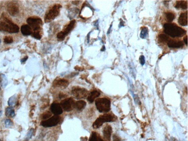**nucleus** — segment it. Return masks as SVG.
I'll return each instance as SVG.
<instances>
[{
    "label": "nucleus",
    "instance_id": "1",
    "mask_svg": "<svg viewBox=\"0 0 188 141\" xmlns=\"http://www.w3.org/2000/svg\"><path fill=\"white\" fill-rule=\"evenodd\" d=\"M164 32L172 38L181 37L186 34V31L174 23H166L164 25Z\"/></svg>",
    "mask_w": 188,
    "mask_h": 141
},
{
    "label": "nucleus",
    "instance_id": "2",
    "mask_svg": "<svg viewBox=\"0 0 188 141\" xmlns=\"http://www.w3.org/2000/svg\"><path fill=\"white\" fill-rule=\"evenodd\" d=\"M3 21H0V31L6 32L9 33H18L19 27L5 16H3Z\"/></svg>",
    "mask_w": 188,
    "mask_h": 141
},
{
    "label": "nucleus",
    "instance_id": "3",
    "mask_svg": "<svg viewBox=\"0 0 188 141\" xmlns=\"http://www.w3.org/2000/svg\"><path fill=\"white\" fill-rule=\"evenodd\" d=\"M95 105L97 110L101 113H106L111 110V102L107 99L99 98L96 99Z\"/></svg>",
    "mask_w": 188,
    "mask_h": 141
},
{
    "label": "nucleus",
    "instance_id": "4",
    "mask_svg": "<svg viewBox=\"0 0 188 141\" xmlns=\"http://www.w3.org/2000/svg\"><path fill=\"white\" fill-rule=\"evenodd\" d=\"M114 116L111 114H104L100 115L95 120L93 124L94 129H97L103 125L104 123L110 122L114 121L115 120Z\"/></svg>",
    "mask_w": 188,
    "mask_h": 141
},
{
    "label": "nucleus",
    "instance_id": "5",
    "mask_svg": "<svg viewBox=\"0 0 188 141\" xmlns=\"http://www.w3.org/2000/svg\"><path fill=\"white\" fill-rule=\"evenodd\" d=\"M61 7V6L59 4H56L53 6L46 14L45 17V22L47 23L54 20L58 16Z\"/></svg>",
    "mask_w": 188,
    "mask_h": 141
},
{
    "label": "nucleus",
    "instance_id": "6",
    "mask_svg": "<svg viewBox=\"0 0 188 141\" xmlns=\"http://www.w3.org/2000/svg\"><path fill=\"white\" fill-rule=\"evenodd\" d=\"M26 22L34 31H39L43 24L42 20L40 18L38 17H29L26 20Z\"/></svg>",
    "mask_w": 188,
    "mask_h": 141
},
{
    "label": "nucleus",
    "instance_id": "7",
    "mask_svg": "<svg viewBox=\"0 0 188 141\" xmlns=\"http://www.w3.org/2000/svg\"><path fill=\"white\" fill-rule=\"evenodd\" d=\"M72 93L74 97L77 99H85L89 95V92L86 89L79 87L72 89Z\"/></svg>",
    "mask_w": 188,
    "mask_h": 141
},
{
    "label": "nucleus",
    "instance_id": "8",
    "mask_svg": "<svg viewBox=\"0 0 188 141\" xmlns=\"http://www.w3.org/2000/svg\"><path fill=\"white\" fill-rule=\"evenodd\" d=\"M75 103L72 98H68L61 101L60 105L64 111L69 112L74 108Z\"/></svg>",
    "mask_w": 188,
    "mask_h": 141
},
{
    "label": "nucleus",
    "instance_id": "9",
    "mask_svg": "<svg viewBox=\"0 0 188 141\" xmlns=\"http://www.w3.org/2000/svg\"><path fill=\"white\" fill-rule=\"evenodd\" d=\"M60 118L58 115H54L46 121L41 122V125L45 127H49L57 125L60 122Z\"/></svg>",
    "mask_w": 188,
    "mask_h": 141
},
{
    "label": "nucleus",
    "instance_id": "10",
    "mask_svg": "<svg viewBox=\"0 0 188 141\" xmlns=\"http://www.w3.org/2000/svg\"><path fill=\"white\" fill-rule=\"evenodd\" d=\"M7 10L10 15L15 17L18 15L19 12V6L15 3H9L7 5Z\"/></svg>",
    "mask_w": 188,
    "mask_h": 141
},
{
    "label": "nucleus",
    "instance_id": "11",
    "mask_svg": "<svg viewBox=\"0 0 188 141\" xmlns=\"http://www.w3.org/2000/svg\"><path fill=\"white\" fill-rule=\"evenodd\" d=\"M50 110L52 113L55 115H60L63 112L61 107L59 103H53L50 107Z\"/></svg>",
    "mask_w": 188,
    "mask_h": 141
},
{
    "label": "nucleus",
    "instance_id": "12",
    "mask_svg": "<svg viewBox=\"0 0 188 141\" xmlns=\"http://www.w3.org/2000/svg\"><path fill=\"white\" fill-rule=\"evenodd\" d=\"M167 43L168 47L172 48H179L184 46V43L182 41H176L171 39Z\"/></svg>",
    "mask_w": 188,
    "mask_h": 141
},
{
    "label": "nucleus",
    "instance_id": "13",
    "mask_svg": "<svg viewBox=\"0 0 188 141\" xmlns=\"http://www.w3.org/2000/svg\"><path fill=\"white\" fill-rule=\"evenodd\" d=\"M112 128L111 126L107 125L104 128L103 134L104 137L106 140L110 141L112 133Z\"/></svg>",
    "mask_w": 188,
    "mask_h": 141
},
{
    "label": "nucleus",
    "instance_id": "14",
    "mask_svg": "<svg viewBox=\"0 0 188 141\" xmlns=\"http://www.w3.org/2000/svg\"><path fill=\"white\" fill-rule=\"evenodd\" d=\"M179 24L182 26H186L188 24V12L182 13L178 19Z\"/></svg>",
    "mask_w": 188,
    "mask_h": 141
},
{
    "label": "nucleus",
    "instance_id": "15",
    "mask_svg": "<svg viewBox=\"0 0 188 141\" xmlns=\"http://www.w3.org/2000/svg\"><path fill=\"white\" fill-rule=\"evenodd\" d=\"M21 31L22 34L24 36H29L32 34V29L28 25H24L21 26Z\"/></svg>",
    "mask_w": 188,
    "mask_h": 141
},
{
    "label": "nucleus",
    "instance_id": "16",
    "mask_svg": "<svg viewBox=\"0 0 188 141\" xmlns=\"http://www.w3.org/2000/svg\"><path fill=\"white\" fill-rule=\"evenodd\" d=\"M100 93L97 90H94L91 92L90 94H89L88 96V100L90 103H92L94 102L95 99L96 98L99 97L100 95Z\"/></svg>",
    "mask_w": 188,
    "mask_h": 141
},
{
    "label": "nucleus",
    "instance_id": "17",
    "mask_svg": "<svg viewBox=\"0 0 188 141\" xmlns=\"http://www.w3.org/2000/svg\"><path fill=\"white\" fill-rule=\"evenodd\" d=\"M75 24V20H73L71 21L69 24L66 26L64 30L62 31L66 36L73 29L74 27Z\"/></svg>",
    "mask_w": 188,
    "mask_h": 141
},
{
    "label": "nucleus",
    "instance_id": "18",
    "mask_svg": "<svg viewBox=\"0 0 188 141\" xmlns=\"http://www.w3.org/2000/svg\"><path fill=\"white\" fill-rule=\"evenodd\" d=\"M187 1H177L175 7L176 9L181 8L182 9L185 10L187 9Z\"/></svg>",
    "mask_w": 188,
    "mask_h": 141
},
{
    "label": "nucleus",
    "instance_id": "19",
    "mask_svg": "<svg viewBox=\"0 0 188 141\" xmlns=\"http://www.w3.org/2000/svg\"><path fill=\"white\" fill-rule=\"evenodd\" d=\"M69 84V81L65 79H59L54 82V85L58 87H66Z\"/></svg>",
    "mask_w": 188,
    "mask_h": 141
},
{
    "label": "nucleus",
    "instance_id": "20",
    "mask_svg": "<svg viewBox=\"0 0 188 141\" xmlns=\"http://www.w3.org/2000/svg\"><path fill=\"white\" fill-rule=\"evenodd\" d=\"M86 105V102L84 101H78L75 103L74 108L78 110H81L85 108Z\"/></svg>",
    "mask_w": 188,
    "mask_h": 141
},
{
    "label": "nucleus",
    "instance_id": "21",
    "mask_svg": "<svg viewBox=\"0 0 188 141\" xmlns=\"http://www.w3.org/2000/svg\"><path fill=\"white\" fill-rule=\"evenodd\" d=\"M8 84V80L4 74L0 73V84L3 88H5Z\"/></svg>",
    "mask_w": 188,
    "mask_h": 141
},
{
    "label": "nucleus",
    "instance_id": "22",
    "mask_svg": "<svg viewBox=\"0 0 188 141\" xmlns=\"http://www.w3.org/2000/svg\"><path fill=\"white\" fill-rule=\"evenodd\" d=\"M17 95L14 94L9 99L8 104L10 107H14L17 104Z\"/></svg>",
    "mask_w": 188,
    "mask_h": 141
},
{
    "label": "nucleus",
    "instance_id": "23",
    "mask_svg": "<svg viewBox=\"0 0 188 141\" xmlns=\"http://www.w3.org/2000/svg\"><path fill=\"white\" fill-rule=\"evenodd\" d=\"M5 115L7 117L13 118L15 115L14 110L12 107H8L6 108Z\"/></svg>",
    "mask_w": 188,
    "mask_h": 141
},
{
    "label": "nucleus",
    "instance_id": "24",
    "mask_svg": "<svg viewBox=\"0 0 188 141\" xmlns=\"http://www.w3.org/2000/svg\"><path fill=\"white\" fill-rule=\"evenodd\" d=\"M149 32L148 28L144 27L142 29L140 34V38L142 39H144L147 37Z\"/></svg>",
    "mask_w": 188,
    "mask_h": 141
},
{
    "label": "nucleus",
    "instance_id": "25",
    "mask_svg": "<svg viewBox=\"0 0 188 141\" xmlns=\"http://www.w3.org/2000/svg\"><path fill=\"white\" fill-rule=\"evenodd\" d=\"M166 17L169 22H171L175 19V16L174 13L171 12H168L165 13Z\"/></svg>",
    "mask_w": 188,
    "mask_h": 141
},
{
    "label": "nucleus",
    "instance_id": "26",
    "mask_svg": "<svg viewBox=\"0 0 188 141\" xmlns=\"http://www.w3.org/2000/svg\"><path fill=\"white\" fill-rule=\"evenodd\" d=\"M158 37H159L160 41L162 42L167 43L170 39L169 37L168 36L164 34L159 35Z\"/></svg>",
    "mask_w": 188,
    "mask_h": 141
},
{
    "label": "nucleus",
    "instance_id": "27",
    "mask_svg": "<svg viewBox=\"0 0 188 141\" xmlns=\"http://www.w3.org/2000/svg\"><path fill=\"white\" fill-rule=\"evenodd\" d=\"M4 41L6 44H10L13 42V39L11 37L6 36L4 37Z\"/></svg>",
    "mask_w": 188,
    "mask_h": 141
},
{
    "label": "nucleus",
    "instance_id": "28",
    "mask_svg": "<svg viewBox=\"0 0 188 141\" xmlns=\"http://www.w3.org/2000/svg\"><path fill=\"white\" fill-rule=\"evenodd\" d=\"M32 36L34 38L36 39L40 40L41 39L42 36H41L40 32L39 31H34V32L33 34H32Z\"/></svg>",
    "mask_w": 188,
    "mask_h": 141
},
{
    "label": "nucleus",
    "instance_id": "29",
    "mask_svg": "<svg viewBox=\"0 0 188 141\" xmlns=\"http://www.w3.org/2000/svg\"><path fill=\"white\" fill-rule=\"evenodd\" d=\"M4 124L6 127H10L13 126V123L11 120L8 119L4 121Z\"/></svg>",
    "mask_w": 188,
    "mask_h": 141
},
{
    "label": "nucleus",
    "instance_id": "30",
    "mask_svg": "<svg viewBox=\"0 0 188 141\" xmlns=\"http://www.w3.org/2000/svg\"><path fill=\"white\" fill-rule=\"evenodd\" d=\"M97 133L96 132H93L89 139V141H97Z\"/></svg>",
    "mask_w": 188,
    "mask_h": 141
},
{
    "label": "nucleus",
    "instance_id": "31",
    "mask_svg": "<svg viewBox=\"0 0 188 141\" xmlns=\"http://www.w3.org/2000/svg\"><path fill=\"white\" fill-rule=\"evenodd\" d=\"M34 133V129H31L30 130H29V132H28L27 135H26V141H29V139H30L31 138L32 136V135H33V133Z\"/></svg>",
    "mask_w": 188,
    "mask_h": 141
},
{
    "label": "nucleus",
    "instance_id": "32",
    "mask_svg": "<svg viewBox=\"0 0 188 141\" xmlns=\"http://www.w3.org/2000/svg\"><path fill=\"white\" fill-rule=\"evenodd\" d=\"M66 36L65 35L63 31L59 32L57 35V38L60 40H63L64 39Z\"/></svg>",
    "mask_w": 188,
    "mask_h": 141
},
{
    "label": "nucleus",
    "instance_id": "33",
    "mask_svg": "<svg viewBox=\"0 0 188 141\" xmlns=\"http://www.w3.org/2000/svg\"><path fill=\"white\" fill-rule=\"evenodd\" d=\"M51 114L49 111L46 112L42 116V118L43 119H46L47 118H49L51 117Z\"/></svg>",
    "mask_w": 188,
    "mask_h": 141
},
{
    "label": "nucleus",
    "instance_id": "34",
    "mask_svg": "<svg viewBox=\"0 0 188 141\" xmlns=\"http://www.w3.org/2000/svg\"><path fill=\"white\" fill-rule=\"evenodd\" d=\"M139 62L140 64H141L142 66H144V65L145 64V62H146L144 56L143 55L140 56L139 57Z\"/></svg>",
    "mask_w": 188,
    "mask_h": 141
},
{
    "label": "nucleus",
    "instance_id": "35",
    "mask_svg": "<svg viewBox=\"0 0 188 141\" xmlns=\"http://www.w3.org/2000/svg\"><path fill=\"white\" fill-rule=\"evenodd\" d=\"M113 141H121V139L118 136L115 135L113 136Z\"/></svg>",
    "mask_w": 188,
    "mask_h": 141
},
{
    "label": "nucleus",
    "instance_id": "36",
    "mask_svg": "<svg viewBox=\"0 0 188 141\" xmlns=\"http://www.w3.org/2000/svg\"><path fill=\"white\" fill-rule=\"evenodd\" d=\"M28 58L29 57H28L27 56H26V57H25L21 59V63H24V62H26V61L28 60Z\"/></svg>",
    "mask_w": 188,
    "mask_h": 141
},
{
    "label": "nucleus",
    "instance_id": "37",
    "mask_svg": "<svg viewBox=\"0 0 188 141\" xmlns=\"http://www.w3.org/2000/svg\"><path fill=\"white\" fill-rule=\"evenodd\" d=\"M187 36H186L184 38L183 41H184L185 44H186V46H187Z\"/></svg>",
    "mask_w": 188,
    "mask_h": 141
},
{
    "label": "nucleus",
    "instance_id": "38",
    "mask_svg": "<svg viewBox=\"0 0 188 141\" xmlns=\"http://www.w3.org/2000/svg\"><path fill=\"white\" fill-rule=\"evenodd\" d=\"M97 141H104L103 139H102L101 138V137H100V136H98V137H97Z\"/></svg>",
    "mask_w": 188,
    "mask_h": 141
},
{
    "label": "nucleus",
    "instance_id": "39",
    "mask_svg": "<svg viewBox=\"0 0 188 141\" xmlns=\"http://www.w3.org/2000/svg\"><path fill=\"white\" fill-rule=\"evenodd\" d=\"M120 24L121 26H124V22L122 21V20L121 21V22Z\"/></svg>",
    "mask_w": 188,
    "mask_h": 141
},
{
    "label": "nucleus",
    "instance_id": "40",
    "mask_svg": "<svg viewBox=\"0 0 188 141\" xmlns=\"http://www.w3.org/2000/svg\"><path fill=\"white\" fill-rule=\"evenodd\" d=\"M1 39H0V44H1Z\"/></svg>",
    "mask_w": 188,
    "mask_h": 141
}]
</instances>
